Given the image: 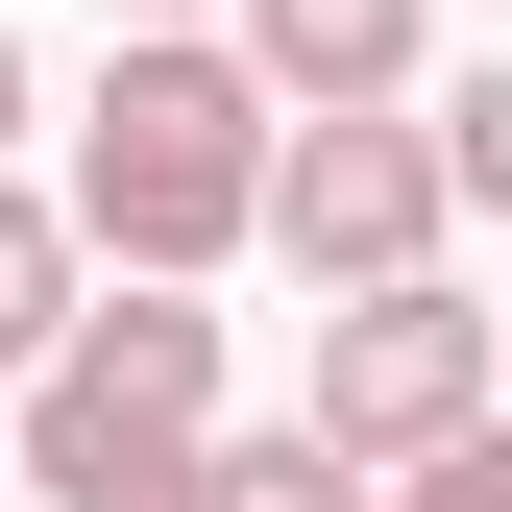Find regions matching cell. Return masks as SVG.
<instances>
[{
	"instance_id": "1",
	"label": "cell",
	"mask_w": 512,
	"mask_h": 512,
	"mask_svg": "<svg viewBox=\"0 0 512 512\" xmlns=\"http://www.w3.org/2000/svg\"><path fill=\"white\" fill-rule=\"evenodd\" d=\"M269 171H293V98L244 74L220 25H171V49H98V122H74V244L122 293H196L220 244H269Z\"/></svg>"
},
{
	"instance_id": "2",
	"label": "cell",
	"mask_w": 512,
	"mask_h": 512,
	"mask_svg": "<svg viewBox=\"0 0 512 512\" xmlns=\"http://www.w3.org/2000/svg\"><path fill=\"white\" fill-rule=\"evenodd\" d=\"M0 439H25V512H74V488H147V464H220V317L98 269V317L49 342V391L0 415Z\"/></svg>"
},
{
	"instance_id": "3",
	"label": "cell",
	"mask_w": 512,
	"mask_h": 512,
	"mask_svg": "<svg viewBox=\"0 0 512 512\" xmlns=\"http://www.w3.org/2000/svg\"><path fill=\"white\" fill-rule=\"evenodd\" d=\"M293 415L342 439L366 488H415L439 439H488V415H512V317H464L439 269H415V293H342V317H317V391H293Z\"/></svg>"
},
{
	"instance_id": "4",
	"label": "cell",
	"mask_w": 512,
	"mask_h": 512,
	"mask_svg": "<svg viewBox=\"0 0 512 512\" xmlns=\"http://www.w3.org/2000/svg\"><path fill=\"white\" fill-rule=\"evenodd\" d=\"M439 220H464L439 122H293V171H269V244H293V293H317V317H342V293H415V269H439Z\"/></svg>"
},
{
	"instance_id": "5",
	"label": "cell",
	"mask_w": 512,
	"mask_h": 512,
	"mask_svg": "<svg viewBox=\"0 0 512 512\" xmlns=\"http://www.w3.org/2000/svg\"><path fill=\"white\" fill-rule=\"evenodd\" d=\"M220 49H244L293 122H391V98H415V49H439V0H244Z\"/></svg>"
},
{
	"instance_id": "6",
	"label": "cell",
	"mask_w": 512,
	"mask_h": 512,
	"mask_svg": "<svg viewBox=\"0 0 512 512\" xmlns=\"http://www.w3.org/2000/svg\"><path fill=\"white\" fill-rule=\"evenodd\" d=\"M98 317V244H74V196H25V171H0V415L49 391V342H74Z\"/></svg>"
},
{
	"instance_id": "7",
	"label": "cell",
	"mask_w": 512,
	"mask_h": 512,
	"mask_svg": "<svg viewBox=\"0 0 512 512\" xmlns=\"http://www.w3.org/2000/svg\"><path fill=\"white\" fill-rule=\"evenodd\" d=\"M220 512H391V488H366L317 415H269V439H220Z\"/></svg>"
},
{
	"instance_id": "8",
	"label": "cell",
	"mask_w": 512,
	"mask_h": 512,
	"mask_svg": "<svg viewBox=\"0 0 512 512\" xmlns=\"http://www.w3.org/2000/svg\"><path fill=\"white\" fill-rule=\"evenodd\" d=\"M439 171H464V220H512V74H464V98H439Z\"/></svg>"
},
{
	"instance_id": "9",
	"label": "cell",
	"mask_w": 512,
	"mask_h": 512,
	"mask_svg": "<svg viewBox=\"0 0 512 512\" xmlns=\"http://www.w3.org/2000/svg\"><path fill=\"white\" fill-rule=\"evenodd\" d=\"M391 512H512V415H488V439H439V464H415Z\"/></svg>"
},
{
	"instance_id": "10",
	"label": "cell",
	"mask_w": 512,
	"mask_h": 512,
	"mask_svg": "<svg viewBox=\"0 0 512 512\" xmlns=\"http://www.w3.org/2000/svg\"><path fill=\"white\" fill-rule=\"evenodd\" d=\"M74 512H220V464H147V488H74Z\"/></svg>"
},
{
	"instance_id": "11",
	"label": "cell",
	"mask_w": 512,
	"mask_h": 512,
	"mask_svg": "<svg viewBox=\"0 0 512 512\" xmlns=\"http://www.w3.org/2000/svg\"><path fill=\"white\" fill-rule=\"evenodd\" d=\"M98 25H122V49H171V25H244V0H98Z\"/></svg>"
},
{
	"instance_id": "12",
	"label": "cell",
	"mask_w": 512,
	"mask_h": 512,
	"mask_svg": "<svg viewBox=\"0 0 512 512\" xmlns=\"http://www.w3.org/2000/svg\"><path fill=\"white\" fill-rule=\"evenodd\" d=\"M0 147H25V49H0Z\"/></svg>"
},
{
	"instance_id": "13",
	"label": "cell",
	"mask_w": 512,
	"mask_h": 512,
	"mask_svg": "<svg viewBox=\"0 0 512 512\" xmlns=\"http://www.w3.org/2000/svg\"><path fill=\"white\" fill-rule=\"evenodd\" d=\"M0 464H25V439H0Z\"/></svg>"
}]
</instances>
